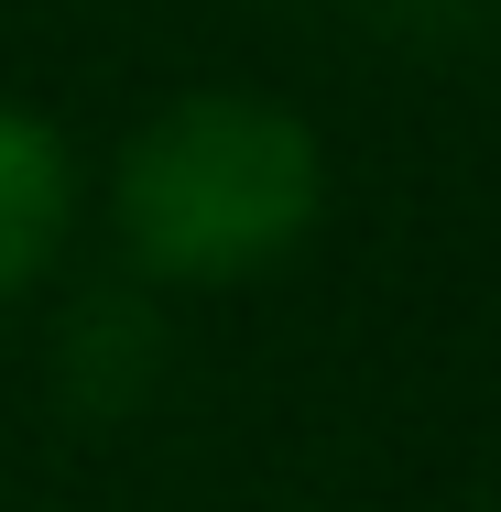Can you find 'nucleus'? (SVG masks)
I'll list each match as a JSON object with an SVG mask.
<instances>
[{
	"mask_svg": "<svg viewBox=\"0 0 501 512\" xmlns=\"http://www.w3.org/2000/svg\"><path fill=\"white\" fill-rule=\"evenodd\" d=\"M153 338H164V327H153L142 306H109V295L77 306V327H66V393H77L88 414H131L142 382H153V360H164Z\"/></svg>",
	"mask_w": 501,
	"mask_h": 512,
	"instance_id": "3",
	"label": "nucleus"
},
{
	"mask_svg": "<svg viewBox=\"0 0 501 512\" xmlns=\"http://www.w3.org/2000/svg\"><path fill=\"white\" fill-rule=\"evenodd\" d=\"M414 11H436V0H414Z\"/></svg>",
	"mask_w": 501,
	"mask_h": 512,
	"instance_id": "4",
	"label": "nucleus"
},
{
	"mask_svg": "<svg viewBox=\"0 0 501 512\" xmlns=\"http://www.w3.org/2000/svg\"><path fill=\"white\" fill-rule=\"evenodd\" d=\"M66 218H77V164L44 120L0 109V295H22L55 251H66Z\"/></svg>",
	"mask_w": 501,
	"mask_h": 512,
	"instance_id": "2",
	"label": "nucleus"
},
{
	"mask_svg": "<svg viewBox=\"0 0 501 512\" xmlns=\"http://www.w3.org/2000/svg\"><path fill=\"white\" fill-rule=\"evenodd\" d=\"M316 131L273 99L197 88L120 153V240L153 284H251L316 229Z\"/></svg>",
	"mask_w": 501,
	"mask_h": 512,
	"instance_id": "1",
	"label": "nucleus"
}]
</instances>
